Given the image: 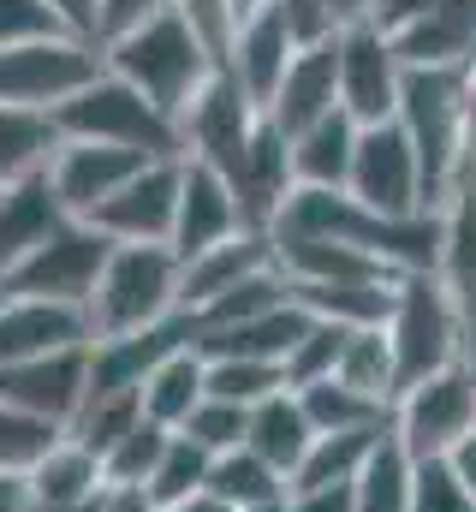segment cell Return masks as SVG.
<instances>
[{"instance_id":"1","label":"cell","mask_w":476,"mask_h":512,"mask_svg":"<svg viewBox=\"0 0 476 512\" xmlns=\"http://www.w3.org/2000/svg\"><path fill=\"white\" fill-rule=\"evenodd\" d=\"M96 54H102V66H108L114 78H125L131 90H143L167 120H179L185 102L215 78V54L203 48V36L185 24L179 6H167V12H155V18H143V24H131L125 36L102 42Z\"/></svg>"},{"instance_id":"2","label":"cell","mask_w":476,"mask_h":512,"mask_svg":"<svg viewBox=\"0 0 476 512\" xmlns=\"http://www.w3.org/2000/svg\"><path fill=\"white\" fill-rule=\"evenodd\" d=\"M465 84H471V66H405V84H399V114H393V126L405 131L411 149H417L423 191H429V209H435V215H441V203L459 191Z\"/></svg>"},{"instance_id":"3","label":"cell","mask_w":476,"mask_h":512,"mask_svg":"<svg viewBox=\"0 0 476 512\" xmlns=\"http://www.w3.org/2000/svg\"><path fill=\"white\" fill-rule=\"evenodd\" d=\"M179 286H185V262L167 245H114L90 304H84L96 340H125V334H143V328L179 316Z\"/></svg>"},{"instance_id":"4","label":"cell","mask_w":476,"mask_h":512,"mask_svg":"<svg viewBox=\"0 0 476 512\" xmlns=\"http://www.w3.org/2000/svg\"><path fill=\"white\" fill-rule=\"evenodd\" d=\"M54 126L72 143H114V149H137L149 161L179 155V120H167L143 90H131L125 78H114L108 66L54 108Z\"/></svg>"},{"instance_id":"5","label":"cell","mask_w":476,"mask_h":512,"mask_svg":"<svg viewBox=\"0 0 476 512\" xmlns=\"http://www.w3.org/2000/svg\"><path fill=\"white\" fill-rule=\"evenodd\" d=\"M387 340H393V364H399V393L423 376H435V370H447V364H459V358H471L465 316H459V304L435 268L399 274L393 310H387Z\"/></svg>"},{"instance_id":"6","label":"cell","mask_w":476,"mask_h":512,"mask_svg":"<svg viewBox=\"0 0 476 512\" xmlns=\"http://www.w3.org/2000/svg\"><path fill=\"white\" fill-rule=\"evenodd\" d=\"M476 423V364L459 358L423 382H411L393 399V441L423 465V459H453V447Z\"/></svg>"},{"instance_id":"7","label":"cell","mask_w":476,"mask_h":512,"mask_svg":"<svg viewBox=\"0 0 476 512\" xmlns=\"http://www.w3.org/2000/svg\"><path fill=\"white\" fill-rule=\"evenodd\" d=\"M114 256V239L96 227V221H60L36 251L24 256L12 274H6V292L12 298H48V304H90L102 268Z\"/></svg>"},{"instance_id":"8","label":"cell","mask_w":476,"mask_h":512,"mask_svg":"<svg viewBox=\"0 0 476 512\" xmlns=\"http://www.w3.org/2000/svg\"><path fill=\"white\" fill-rule=\"evenodd\" d=\"M96 72H102L96 42H84V36H30V42L0 48V102L30 108V114H54Z\"/></svg>"},{"instance_id":"9","label":"cell","mask_w":476,"mask_h":512,"mask_svg":"<svg viewBox=\"0 0 476 512\" xmlns=\"http://www.w3.org/2000/svg\"><path fill=\"white\" fill-rule=\"evenodd\" d=\"M346 197L387 215V221H411V215H435L429 209V191H423V167H417V149L411 137L393 126H357V155H352V179H346Z\"/></svg>"},{"instance_id":"10","label":"cell","mask_w":476,"mask_h":512,"mask_svg":"<svg viewBox=\"0 0 476 512\" xmlns=\"http://www.w3.org/2000/svg\"><path fill=\"white\" fill-rule=\"evenodd\" d=\"M256 126H262V108L215 66V78H209V84L185 102V114H179V155H185V161H203V167H215V173L227 179L238 161H244Z\"/></svg>"},{"instance_id":"11","label":"cell","mask_w":476,"mask_h":512,"mask_svg":"<svg viewBox=\"0 0 476 512\" xmlns=\"http://www.w3.org/2000/svg\"><path fill=\"white\" fill-rule=\"evenodd\" d=\"M399 84H405V60L393 48V36L363 18L340 30V114L352 126H387L399 114Z\"/></svg>"},{"instance_id":"12","label":"cell","mask_w":476,"mask_h":512,"mask_svg":"<svg viewBox=\"0 0 476 512\" xmlns=\"http://www.w3.org/2000/svg\"><path fill=\"white\" fill-rule=\"evenodd\" d=\"M238 233H250V227H244V215H238L233 185H227L215 167L179 155V209H173V239H167V251L179 256V262H197L203 251L227 245Z\"/></svg>"},{"instance_id":"13","label":"cell","mask_w":476,"mask_h":512,"mask_svg":"<svg viewBox=\"0 0 476 512\" xmlns=\"http://www.w3.org/2000/svg\"><path fill=\"white\" fill-rule=\"evenodd\" d=\"M173 209H179V155L167 161H143L119 197L96 209V227L114 245H167L173 239Z\"/></svg>"},{"instance_id":"14","label":"cell","mask_w":476,"mask_h":512,"mask_svg":"<svg viewBox=\"0 0 476 512\" xmlns=\"http://www.w3.org/2000/svg\"><path fill=\"white\" fill-rule=\"evenodd\" d=\"M0 399L42 417V423H54V429H72V417L90 399V346L30 358V364H6L0 370Z\"/></svg>"},{"instance_id":"15","label":"cell","mask_w":476,"mask_h":512,"mask_svg":"<svg viewBox=\"0 0 476 512\" xmlns=\"http://www.w3.org/2000/svg\"><path fill=\"white\" fill-rule=\"evenodd\" d=\"M143 161H149V155H137V149L60 137V149H54V161H48V185H54V197H60V209H66L72 221H96V209H102L108 197H119V185H125Z\"/></svg>"},{"instance_id":"16","label":"cell","mask_w":476,"mask_h":512,"mask_svg":"<svg viewBox=\"0 0 476 512\" xmlns=\"http://www.w3.org/2000/svg\"><path fill=\"white\" fill-rule=\"evenodd\" d=\"M90 310L78 304H48V298H0V370L6 364H30V358H54V352H78L90 346Z\"/></svg>"},{"instance_id":"17","label":"cell","mask_w":476,"mask_h":512,"mask_svg":"<svg viewBox=\"0 0 476 512\" xmlns=\"http://www.w3.org/2000/svg\"><path fill=\"white\" fill-rule=\"evenodd\" d=\"M197 346V316L179 310L143 334H125V340H90V393H137L149 370H161L173 352Z\"/></svg>"},{"instance_id":"18","label":"cell","mask_w":476,"mask_h":512,"mask_svg":"<svg viewBox=\"0 0 476 512\" xmlns=\"http://www.w3.org/2000/svg\"><path fill=\"white\" fill-rule=\"evenodd\" d=\"M262 114H268V126L280 131V137H298L316 120L340 114V36L322 42V48L292 54L286 78H280V90H274V102Z\"/></svg>"},{"instance_id":"19","label":"cell","mask_w":476,"mask_h":512,"mask_svg":"<svg viewBox=\"0 0 476 512\" xmlns=\"http://www.w3.org/2000/svg\"><path fill=\"white\" fill-rule=\"evenodd\" d=\"M227 185H233L238 215H244L250 233H268L274 215L286 209V197L298 191V179H292V143L268 126V114H262V126H256V137H250L244 161L227 173Z\"/></svg>"},{"instance_id":"20","label":"cell","mask_w":476,"mask_h":512,"mask_svg":"<svg viewBox=\"0 0 476 512\" xmlns=\"http://www.w3.org/2000/svg\"><path fill=\"white\" fill-rule=\"evenodd\" d=\"M292 54H298V48H292V36H286L280 6H274V0H262V6H256V12L233 30V48H227L221 72L233 78L256 108H268V102H274V90H280V78H286V66H292Z\"/></svg>"},{"instance_id":"21","label":"cell","mask_w":476,"mask_h":512,"mask_svg":"<svg viewBox=\"0 0 476 512\" xmlns=\"http://www.w3.org/2000/svg\"><path fill=\"white\" fill-rule=\"evenodd\" d=\"M405 66H476V0H447L387 30Z\"/></svg>"},{"instance_id":"22","label":"cell","mask_w":476,"mask_h":512,"mask_svg":"<svg viewBox=\"0 0 476 512\" xmlns=\"http://www.w3.org/2000/svg\"><path fill=\"white\" fill-rule=\"evenodd\" d=\"M102 459L90 447H78L72 435H60L24 477L30 512H90V501L102 495Z\"/></svg>"},{"instance_id":"23","label":"cell","mask_w":476,"mask_h":512,"mask_svg":"<svg viewBox=\"0 0 476 512\" xmlns=\"http://www.w3.org/2000/svg\"><path fill=\"white\" fill-rule=\"evenodd\" d=\"M441 286L453 292L459 316H465V346L476 364V185H459L441 203V262H435Z\"/></svg>"},{"instance_id":"24","label":"cell","mask_w":476,"mask_h":512,"mask_svg":"<svg viewBox=\"0 0 476 512\" xmlns=\"http://www.w3.org/2000/svg\"><path fill=\"white\" fill-rule=\"evenodd\" d=\"M268 268H280L274 239H268V233H238V239H227V245L203 251L197 262H185L179 310H203V304H215L221 292H233L238 280H250V274H268Z\"/></svg>"},{"instance_id":"25","label":"cell","mask_w":476,"mask_h":512,"mask_svg":"<svg viewBox=\"0 0 476 512\" xmlns=\"http://www.w3.org/2000/svg\"><path fill=\"white\" fill-rule=\"evenodd\" d=\"M60 221H66V209H60L48 173L18 179V185H0V286H6V274L36 251Z\"/></svg>"},{"instance_id":"26","label":"cell","mask_w":476,"mask_h":512,"mask_svg":"<svg viewBox=\"0 0 476 512\" xmlns=\"http://www.w3.org/2000/svg\"><path fill=\"white\" fill-rule=\"evenodd\" d=\"M310 328V310L298 298L274 304L268 316H250L238 328H215V334H197V352L203 358H256V364H286V352L304 340Z\"/></svg>"},{"instance_id":"27","label":"cell","mask_w":476,"mask_h":512,"mask_svg":"<svg viewBox=\"0 0 476 512\" xmlns=\"http://www.w3.org/2000/svg\"><path fill=\"white\" fill-rule=\"evenodd\" d=\"M310 441H316V429H310V417H304V405H298V393H292V387H286V393H274V399H262V405H250L244 447H250L262 465H274V471L286 477V489H292V471L304 465Z\"/></svg>"},{"instance_id":"28","label":"cell","mask_w":476,"mask_h":512,"mask_svg":"<svg viewBox=\"0 0 476 512\" xmlns=\"http://www.w3.org/2000/svg\"><path fill=\"white\" fill-rule=\"evenodd\" d=\"M292 298L334 328H387L393 310V286L399 280H286Z\"/></svg>"},{"instance_id":"29","label":"cell","mask_w":476,"mask_h":512,"mask_svg":"<svg viewBox=\"0 0 476 512\" xmlns=\"http://www.w3.org/2000/svg\"><path fill=\"white\" fill-rule=\"evenodd\" d=\"M286 143H292V179L304 191H346L357 155V126L346 114H328V120H316L310 131H298Z\"/></svg>"},{"instance_id":"30","label":"cell","mask_w":476,"mask_h":512,"mask_svg":"<svg viewBox=\"0 0 476 512\" xmlns=\"http://www.w3.org/2000/svg\"><path fill=\"white\" fill-rule=\"evenodd\" d=\"M203 399H209V364H203V352H197V346L173 352L161 370H149L143 387H137L143 417H149V423H161V429H185V417H191Z\"/></svg>"},{"instance_id":"31","label":"cell","mask_w":476,"mask_h":512,"mask_svg":"<svg viewBox=\"0 0 476 512\" xmlns=\"http://www.w3.org/2000/svg\"><path fill=\"white\" fill-rule=\"evenodd\" d=\"M292 393H298V405H304V417H310L316 435H357V429H387L393 423V405H381V399L346 387L340 376L292 387Z\"/></svg>"},{"instance_id":"32","label":"cell","mask_w":476,"mask_h":512,"mask_svg":"<svg viewBox=\"0 0 476 512\" xmlns=\"http://www.w3.org/2000/svg\"><path fill=\"white\" fill-rule=\"evenodd\" d=\"M54 149H60L54 114H30V108H6L0 102V185H18V179L48 173Z\"/></svg>"},{"instance_id":"33","label":"cell","mask_w":476,"mask_h":512,"mask_svg":"<svg viewBox=\"0 0 476 512\" xmlns=\"http://www.w3.org/2000/svg\"><path fill=\"white\" fill-rule=\"evenodd\" d=\"M387 429H393V423H387ZM387 429H357V435H316V441H310V453H304V465L292 471V489H286V495L357 483L363 459H369V453L381 447V435H387Z\"/></svg>"},{"instance_id":"34","label":"cell","mask_w":476,"mask_h":512,"mask_svg":"<svg viewBox=\"0 0 476 512\" xmlns=\"http://www.w3.org/2000/svg\"><path fill=\"white\" fill-rule=\"evenodd\" d=\"M411 483H417V459L393 441V429L381 435V447L363 459L352 483V507L357 512H411Z\"/></svg>"},{"instance_id":"35","label":"cell","mask_w":476,"mask_h":512,"mask_svg":"<svg viewBox=\"0 0 476 512\" xmlns=\"http://www.w3.org/2000/svg\"><path fill=\"white\" fill-rule=\"evenodd\" d=\"M209 495L233 512L274 507V501H286V477H280L274 465H262L250 447H233V453H221V459L209 465Z\"/></svg>"},{"instance_id":"36","label":"cell","mask_w":476,"mask_h":512,"mask_svg":"<svg viewBox=\"0 0 476 512\" xmlns=\"http://www.w3.org/2000/svg\"><path fill=\"white\" fill-rule=\"evenodd\" d=\"M334 376L346 387H357V393H369V399H381V405H393V399H399V364H393L387 328H352Z\"/></svg>"},{"instance_id":"37","label":"cell","mask_w":476,"mask_h":512,"mask_svg":"<svg viewBox=\"0 0 476 512\" xmlns=\"http://www.w3.org/2000/svg\"><path fill=\"white\" fill-rule=\"evenodd\" d=\"M286 298H292L286 274H280V268H268V274L238 280L233 292H221L215 304H203V310H191V316H197V334H215V328H238V322H250V316H268V310H274V304H286Z\"/></svg>"},{"instance_id":"38","label":"cell","mask_w":476,"mask_h":512,"mask_svg":"<svg viewBox=\"0 0 476 512\" xmlns=\"http://www.w3.org/2000/svg\"><path fill=\"white\" fill-rule=\"evenodd\" d=\"M209 453L197 447V441H185V435H173L167 441V453H161V465H155V477H149V495H155V507H179V501H191V495H203L209 489Z\"/></svg>"},{"instance_id":"39","label":"cell","mask_w":476,"mask_h":512,"mask_svg":"<svg viewBox=\"0 0 476 512\" xmlns=\"http://www.w3.org/2000/svg\"><path fill=\"white\" fill-rule=\"evenodd\" d=\"M167 441H173V429H161V423L137 417V423L119 435L114 447H108V459H102V477H108V483H143V489H149V477H155V465H161Z\"/></svg>"},{"instance_id":"40","label":"cell","mask_w":476,"mask_h":512,"mask_svg":"<svg viewBox=\"0 0 476 512\" xmlns=\"http://www.w3.org/2000/svg\"><path fill=\"white\" fill-rule=\"evenodd\" d=\"M137 417H143L137 393H90V399H84V411L72 417V429H66V435H72L78 447H90L96 459H108V447H114V441L131 429V423H137Z\"/></svg>"},{"instance_id":"41","label":"cell","mask_w":476,"mask_h":512,"mask_svg":"<svg viewBox=\"0 0 476 512\" xmlns=\"http://www.w3.org/2000/svg\"><path fill=\"white\" fill-rule=\"evenodd\" d=\"M209 364V393L227 405H262L274 393H286V370L280 364H256V358H203Z\"/></svg>"},{"instance_id":"42","label":"cell","mask_w":476,"mask_h":512,"mask_svg":"<svg viewBox=\"0 0 476 512\" xmlns=\"http://www.w3.org/2000/svg\"><path fill=\"white\" fill-rule=\"evenodd\" d=\"M60 435L66 429H54V423H42V417H30V411H18V405L0 399V477H30V465Z\"/></svg>"},{"instance_id":"43","label":"cell","mask_w":476,"mask_h":512,"mask_svg":"<svg viewBox=\"0 0 476 512\" xmlns=\"http://www.w3.org/2000/svg\"><path fill=\"white\" fill-rule=\"evenodd\" d=\"M346 334L352 328H334V322H316L310 316V328H304V340L286 352V387H310V382H328L334 370H340V352H346Z\"/></svg>"},{"instance_id":"44","label":"cell","mask_w":476,"mask_h":512,"mask_svg":"<svg viewBox=\"0 0 476 512\" xmlns=\"http://www.w3.org/2000/svg\"><path fill=\"white\" fill-rule=\"evenodd\" d=\"M244 429H250V411L244 405H227V399H203L191 417H185V429H173V435H185V441H197L209 459H221V453H233L244 447Z\"/></svg>"},{"instance_id":"45","label":"cell","mask_w":476,"mask_h":512,"mask_svg":"<svg viewBox=\"0 0 476 512\" xmlns=\"http://www.w3.org/2000/svg\"><path fill=\"white\" fill-rule=\"evenodd\" d=\"M411 512H476V495L453 477L447 459H423L411 483Z\"/></svg>"},{"instance_id":"46","label":"cell","mask_w":476,"mask_h":512,"mask_svg":"<svg viewBox=\"0 0 476 512\" xmlns=\"http://www.w3.org/2000/svg\"><path fill=\"white\" fill-rule=\"evenodd\" d=\"M30 36H72V30L48 12V0H0V48Z\"/></svg>"},{"instance_id":"47","label":"cell","mask_w":476,"mask_h":512,"mask_svg":"<svg viewBox=\"0 0 476 512\" xmlns=\"http://www.w3.org/2000/svg\"><path fill=\"white\" fill-rule=\"evenodd\" d=\"M173 0H102L96 6V48L102 42H114V36H125L131 24H143V18H155V12H167Z\"/></svg>"},{"instance_id":"48","label":"cell","mask_w":476,"mask_h":512,"mask_svg":"<svg viewBox=\"0 0 476 512\" xmlns=\"http://www.w3.org/2000/svg\"><path fill=\"white\" fill-rule=\"evenodd\" d=\"M90 512H161L155 495L143 483H102V495L90 501Z\"/></svg>"},{"instance_id":"49","label":"cell","mask_w":476,"mask_h":512,"mask_svg":"<svg viewBox=\"0 0 476 512\" xmlns=\"http://www.w3.org/2000/svg\"><path fill=\"white\" fill-rule=\"evenodd\" d=\"M286 512H357L352 507V483H340V489H304V495H286Z\"/></svg>"},{"instance_id":"50","label":"cell","mask_w":476,"mask_h":512,"mask_svg":"<svg viewBox=\"0 0 476 512\" xmlns=\"http://www.w3.org/2000/svg\"><path fill=\"white\" fill-rule=\"evenodd\" d=\"M96 6H102V0H48V12H54L72 36H84V42H96Z\"/></svg>"},{"instance_id":"51","label":"cell","mask_w":476,"mask_h":512,"mask_svg":"<svg viewBox=\"0 0 476 512\" xmlns=\"http://www.w3.org/2000/svg\"><path fill=\"white\" fill-rule=\"evenodd\" d=\"M459 185H476V66L465 84V149H459Z\"/></svg>"},{"instance_id":"52","label":"cell","mask_w":476,"mask_h":512,"mask_svg":"<svg viewBox=\"0 0 476 512\" xmlns=\"http://www.w3.org/2000/svg\"><path fill=\"white\" fill-rule=\"evenodd\" d=\"M435 6H447V0H381V6H375V24L393 30V24H405V18H417V12H435Z\"/></svg>"},{"instance_id":"53","label":"cell","mask_w":476,"mask_h":512,"mask_svg":"<svg viewBox=\"0 0 476 512\" xmlns=\"http://www.w3.org/2000/svg\"><path fill=\"white\" fill-rule=\"evenodd\" d=\"M316 6H322V12H328L340 30H346V24H363V18H375V6H381V0H316Z\"/></svg>"},{"instance_id":"54","label":"cell","mask_w":476,"mask_h":512,"mask_svg":"<svg viewBox=\"0 0 476 512\" xmlns=\"http://www.w3.org/2000/svg\"><path fill=\"white\" fill-rule=\"evenodd\" d=\"M447 465H453V477H459V483L476 495V423H471V435L453 447V459H447Z\"/></svg>"},{"instance_id":"55","label":"cell","mask_w":476,"mask_h":512,"mask_svg":"<svg viewBox=\"0 0 476 512\" xmlns=\"http://www.w3.org/2000/svg\"><path fill=\"white\" fill-rule=\"evenodd\" d=\"M0 512H30V495H24V477H0Z\"/></svg>"},{"instance_id":"56","label":"cell","mask_w":476,"mask_h":512,"mask_svg":"<svg viewBox=\"0 0 476 512\" xmlns=\"http://www.w3.org/2000/svg\"><path fill=\"white\" fill-rule=\"evenodd\" d=\"M167 512H233V507H221V501L203 489V495H191V501H179V507H167Z\"/></svg>"},{"instance_id":"57","label":"cell","mask_w":476,"mask_h":512,"mask_svg":"<svg viewBox=\"0 0 476 512\" xmlns=\"http://www.w3.org/2000/svg\"><path fill=\"white\" fill-rule=\"evenodd\" d=\"M250 512H286V501H274V507H250Z\"/></svg>"},{"instance_id":"58","label":"cell","mask_w":476,"mask_h":512,"mask_svg":"<svg viewBox=\"0 0 476 512\" xmlns=\"http://www.w3.org/2000/svg\"><path fill=\"white\" fill-rule=\"evenodd\" d=\"M0 298H6V286H0Z\"/></svg>"}]
</instances>
